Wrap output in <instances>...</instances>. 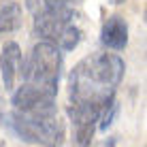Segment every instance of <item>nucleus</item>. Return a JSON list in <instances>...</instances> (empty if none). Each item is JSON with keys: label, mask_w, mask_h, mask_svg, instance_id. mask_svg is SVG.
<instances>
[{"label": "nucleus", "mask_w": 147, "mask_h": 147, "mask_svg": "<svg viewBox=\"0 0 147 147\" xmlns=\"http://www.w3.org/2000/svg\"><path fill=\"white\" fill-rule=\"evenodd\" d=\"M117 109H119V105H117V100H115V98L107 100V102L100 107V111H98V130L111 128L115 115H117Z\"/></svg>", "instance_id": "10"}, {"label": "nucleus", "mask_w": 147, "mask_h": 147, "mask_svg": "<svg viewBox=\"0 0 147 147\" xmlns=\"http://www.w3.org/2000/svg\"><path fill=\"white\" fill-rule=\"evenodd\" d=\"M100 40L105 47L113 49V51H121L128 45V24L119 15H111L105 22L102 32H100Z\"/></svg>", "instance_id": "7"}, {"label": "nucleus", "mask_w": 147, "mask_h": 147, "mask_svg": "<svg viewBox=\"0 0 147 147\" xmlns=\"http://www.w3.org/2000/svg\"><path fill=\"white\" fill-rule=\"evenodd\" d=\"M22 7L17 2H7L0 9V34H11L22 28Z\"/></svg>", "instance_id": "8"}, {"label": "nucleus", "mask_w": 147, "mask_h": 147, "mask_svg": "<svg viewBox=\"0 0 147 147\" xmlns=\"http://www.w3.org/2000/svg\"><path fill=\"white\" fill-rule=\"evenodd\" d=\"M22 77L26 83L36 85L49 94H58V81L62 70V51L55 43L40 40L32 47L26 66H22Z\"/></svg>", "instance_id": "1"}, {"label": "nucleus", "mask_w": 147, "mask_h": 147, "mask_svg": "<svg viewBox=\"0 0 147 147\" xmlns=\"http://www.w3.org/2000/svg\"><path fill=\"white\" fill-rule=\"evenodd\" d=\"M98 107L92 102H73L70 100L68 115L75 126V143L77 147H90L94 132L98 130Z\"/></svg>", "instance_id": "4"}, {"label": "nucleus", "mask_w": 147, "mask_h": 147, "mask_svg": "<svg viewBox=\"0 0 147 147\" xmlns=\"http://www.w3.org/2000/svg\"><path fill=\"white\" fill-rule=\"evenodd\" d=\"M0 73H2L4 90H13L15 81L22 73V49L15 40L7 43L0 51Z\"/></svg>", "instance_id": "6"}, {"label": "nucleus", "mask_w": 147, "mask_h": 147, "mask_svg": "<svg viewBox=\"0 0 147 147\" xmlns=\"http://www.w3.org/2000/svg\"><path fill=\"white\" fill-rule=\"evenodd\" d=\"M9 126L22 141L34 147H62L64 124L58 113L51 115H24L13 111L9 115Z\"/></svg>", "instance_id": "2"}, {"label": "nucleus", "mask_w": 147, "mask_h": 147, "mask_svg": "<svg viewBox=\"0 0 147 147\" xmlns=\"http://www.w3.org/2000/svg\"><path fill=\"white\" fill-rule=\"evenodd\" d=\"M26 9H30V11H36V9H38V0H26Z\"/></svg>", "instance_id": "12"}, {"label": "nucleus", "mask_w": 147, "mask_h": 147, "mask_svg": "<svg viewBox=\"0 0 147 147\" xmlns=\"http://www.w3.org/2000/svg\"><path fill=\"white\" fill-rule=\"evenodd\" d=\"M79 40H81V30L75 26L73 22H70L68 26L62 30V34L58 36L55 45H58L60 51H70V49H75V47L79 45Z\"/></svg>", "instance_id": "9"}, {"label": "nucleus", "mask_w": 147, "mask_h": 147, "mask_svg": "<svg viewBox=\"0 0 147 147\" xmlns=\"http://www.w3.org/2000/svg\"><path fill=\"white\" fill-rule=\"evenodd\" d=\"M13 107L17 113L24 115H51L58 113L55 109V96L36 88V85L24 83L11 98Z\"/></svg>", "instance_id": "3"}, {"label": "nucleus", "mask_w": 147, "mask_h": 147, "mask_svg": "<svg viewBox=\"0 0 147 147\" xmlns=\"http://www.w3.org/2000/svg\"><path fill=\"white\" fill-rule=\"evenodd\" d=\"M111 4H121V2H126V0H109Z\"/></svg>", "instance_id": "13"}, {"label": "nucleus", "mask_w": 147, "mask_h": 147, "mask_svg": "<svg viewBox=\"0 0 147 147\" xmlns=\"http://www.w3.org/2000/svg\"><path fill=\"white\" fill-rule=\"evenodd\" d=\"M68 0H43V9L47 11H58V9H64Z\"/></svg>", "instance_id": "11"}, {"label": "nucleus", "mask_w": 147, "mask_h": 147, "mask_svg": "<svg viewBox=\"0 0 147 147\" xmlns=\"http://www.w3.org/2000/svg\"><path fill=\"white\" fill-rule=\"evenodd\" d=\"M0 119H2V113H0Z\"/></svg>", "instance_id": "14"}, {"label": "nucleus", "mask_w": 147, "mask_h": 147, "mask_svg": "<svg viewBox=\"0 0 147 147\" xmlns=\"http://www.w3.org/2000/svg\"><path fill=\"white\" fill-rule=\"evenodd\" d=\"M73 22V11L70 9H58V11H43L36 13L34 17V30L43 40H49V43H55L58 36L62 34V30Z\"/></svg>", "instance_id": "5"}, {"label": "nucleus", "mask_w": 147, "mask_h": 147, "mask_svg": "<svg viewBox=\"0 0 147 147\" xmlns=\"http://www.w3.org/2000/svg\"><path fill=\"white\" fill-rule=\"evenodd\" d=\"M0 147H4V145H0Z\"/></svg>", "instance_id": "15"}]
</instances>
